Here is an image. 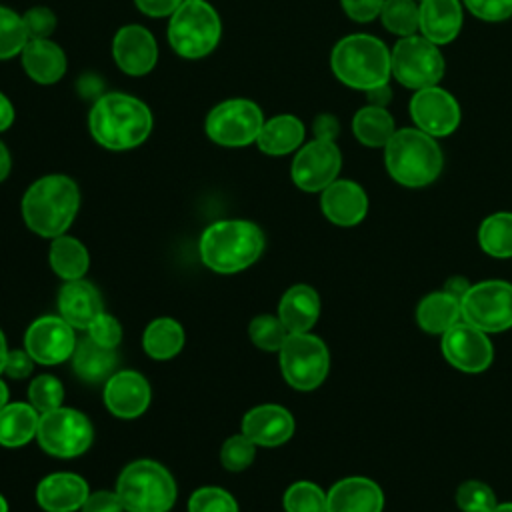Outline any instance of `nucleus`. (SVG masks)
I'll list each match as a JSON object with an SVG mask.
<instances>
[{
  "instance_id": "nucleus-1",
  "label": "nucleus",
  "mask_w": 512,
  "mask_h": 512,
  "mask_svg": "<svg viewBox=\"0 0 512 512\" xmlns=\"http://www.w3.org/2000/svg\"><path fill=\"white\" fill-rule=\"evenodd\" d=\"M150 108L124 92L100 94L88 112V130L106 150L124 152L140 146L152 132Z\"/></svg>"
},
{
  "instance_id": "nucleus-2",
  "label": "nucleus",
  "mask_w": 512,
  "mask_h": 512,
  "mask_svg": "<svg viewBox=\"0 0 512 512\" xmlns=\"http://www.w3.org/2000/svg\"><path fill=\"white\" fill-rule=\"evenodd\" d=\"M26 226L44 238L62 236L80 208L78 184L66 174H46L32 182L22 196Z\"/></svg>"
},
{
  "instance_id": "nucleus-3",
  "label": "nucleus",
  "mask_w": 512,
  "mask_h": 512,
  "mask_svg": "<svg viewBox=\"0 0 512 512\" xmlns=\"http://www.w3.org/2000/svg\"><path fill=\"white\" fill-rule=\"evenodd\" d=\"M384 150V166L394 182L406 188L432 184L444 168V154L436 138L414 128H398Z\"/></svg>"
},
{
  "instance_id": "nucleus-4",
  "label": "nucleus",
  "mask_w": 512,
  "mask_h": 512,
  "mask_svg": "<svg viewBox=\"0 0 512 512\" xmlns=\"http://www.w3.org/2000/svg\"><path fill=\"white\" fill-rule=\"evenodd\" d=\"M202 262L220 274H234L254 264L264 250L262 230L248 220L212 222L200 236Z\"/></svg>"
},
{
  "instance_id": "nucleus-5",
  "label": "nucleus",
  "mask_w": 512,
  "mask_h": 512,
  "mask_svg": "<svg viewBox=\"0 0 512 512\" xmlns=\"http://www.w3.org/2000/svg\"><path fill=\"white\" fill-rule=\"evenodd\" d=\"M330 68L338 82L366 92L390 80V50L378 36L348 34L334 44Z\"/></svg>"
},
{
  "instance_id": "nucleus-6",
  "label": "nucleus",
  "mask_w": 512,
  "mask_h": 512,
  "mask_svg": "<svg viewBox=\"0 0 512 512\" xmlns=\"http://www.w3.org/2000/svg\"><path fill=\"white\" fill-rule=\"evenodd\" d=\"M116 494L128 512H168L176 502V482L162 464L136 460L120 472Z\"/></svg>"
},
{
  "instance_id": "nucleus-7",
  "label": "nucleus",
  "mask_w": 512,
  "mask_h": 512,
  "mask_svg": "<svg viewBox=\"0 0 512 512\" xmlns=\"http://www.w3.org/2000/svg\"><path fill=\"white\" fill-rule=\"evenodd\" d=\"M222 36V22L206 0H184L168 22L172 50L188 60L204 58L216 50Z\"/></svg>"
},
{
  "instance_id": "nucleus-8",
  "label": "nucleus",
  "mask_w": 512,
  "mask_h": 512,
  "mask_svg": "<svg viewBox=\"0 0 512 512\" xmlns=\"http://www.w3.org/2000/svg\"><path fill=\"white\" fill-rule=\"evenodd\" d=\"M392 76L410 90H422L440 84L446 72V60L434 42L422 34L398 38L390 50Z\"/></svg>"
},
{
  "instance_id": "nucleus-9",
  "label": "nucleus",
  "mask_w": 512,
  "mask_h": 512,
  "mask_svg": "<svg viewBox=\"0 0 512 512\" xmlns=\"http://www.w3.org/2000/svg\"><path fill=\"white\" fill-rule=\"evenodd\" d=\"M264 124L262 108L248 98H230L216 104L204 122L206 136L224 148H244L256 144Z\"/></svg>"
},
{
  "instance_id": "nucleus-10",
  "label": "nucleus",
  "mask_w": 512,
  "mask_h": 512,
  "mask_svg": "<svg viewBox=\"0 0 512 512\" xmlns=\"http://www.w3.org/2000/svg\"><path fill=\"white\" fill-rule=\"evenodd\" d=\"M280 368L292 388L302 392L314 390L328 376V348L318 336L310 332L288 334L280 348Z\"/></svg>"
},
{
  "instance_id": "nucleus-11",
  "label": "nucleus",
  "mask_w": 512,
  "mask_h": 512,
  "mask_svg": "<svg viewBox=\"0 0 512 512\" xmlns=\"http://www.w3.org/2000/svg\"><path fill=\"white\" fill-rule=\"evenodd\" d=\"M94 430L90 420L74 408H54L40 414L36 440L44 452L58 458H74L88 450Z\"/></svg>"
},
{
  "instance_id": "nucleus-12",
  "label": "nucleus",
  "mask_w": 512,
  "mask_h": 512,
  "mask_svg": "<svg viewBox=\"0 0 512 512\" xmlns=\"http://www.w3.org/2000/svg\"><path fill=\"white\" fill-rule=\"evenodd\" d=\"M462 320L486 334L512 328V284L484 280L472 284L460 300Z\"/></svg>"
},
{
  "instance_id": "nucleus-13",
  "label": "nucleus",
  "mask_w": 512,
  "mask_h": 512,
  "mask_svg": "<svg viewBox=\"0 0 512 512\" xmlns=\"http://www.w3.org/2000/svg\"><path fill=\"white\" fill-rule=\"evenodd\" d=\"M342 168V152L334 140L314 138L296 150L290 164L292 182L304 192H322Z\"/></svg>"
},
{
  "instance_id": "nucleus-14",
  "label": "nucleus",
  "mask_w": 512,
  "mask_h": 512,
  "mask_svg": "<svg viewBox=\"0 0 512 512\" xmlns=\"http://www.w3.org/2000/svg\"><path fill=\"white\" fill-rule=\"evenodd\" d=\"M408 112L414 126L436 140L454 134L462 120L458 100L438 84L416 90L408 102Z\"/></svg>"
},
{
  "instance_id": "nucleus-15",
  "label": "nucleus",
  "mask_w": 512,
  "mask_h": 512,
  "mask_svg": "<svg viewBox=\"0 0 512 512\" xmlns=\"http://www.w3.org/2000/svg\"><path fill=\"white\" fill-rule=\"evenodd\" d=\"M440 348L448 364L470 374L484 372L494 358V348L488 334L466 320H458L442 334Z\"/></svg>"
},
{
  "instance_id": "nucleus-16",
  "label": "nucleus",
  "mask_w": 512,
  "mask_h": 512,
  "mask_svg": "<svg viewBox=\"0 0 512 512\" xmlns=\"http://www.w3.org/2000/svg\"><path fill=\"white\" fill-rule=\"evenodd\" d=\"M76 342L74 328L62 316H42L28 326L24 350L34 362L52 366L72 358Z\"/></svg>"
},
{
  "instance_id": "nucleus-17",
  "label": "nucleus",
  "mask_w": 512,
  "mask_h": 512,
  "mask_svg": "<svg viewBox=\"0 0 512 512\" xmlns=\"http://www.w3.org/2000/svg\"><path fill=\"white\" fill-rule=\"evenodd\" d=\"M112 58L128 76H146L158 62V44L140 24H126L112 38Z\"/></svg>"
},
{
  "instance_id": "nucleus-18",
  "label": "nucleus",
  "mask_w": 512,
  "mask_h": 512,
  "mask_svg": "<svg viewBox=\"0 0 512 512\" xmlns=\"http://www.w3.org/2000/svg\"><path fill=\"white\" fill-rule=\"evenodd\" d=\"M322 214L336 226H356L368 214L366 190L348 178H336L320 192Z\"/></svg>"
},
{
  "instance_id": "nucleus-19",
  "label": "nucleus",
  "mask_w": 512,
  "mask_h": 512,
  "mask_svg": "<svg viewBox=\"0 0 512 512\" xmlns=\"http://www.w3.org/2000/svg\"><path fill=\"white\" fill-rule=\"evenodd\" d=\"M150 384L134 370L114 372L104 386L106 408L118 418H136L150 404Z\"/></svg>"
},
{
  "instance_id": "nucleus-20",
  "label": "nucleus",
  "mask_w": 512,
  "mask_h": 512,
  "mask_svg": "<svg viewBox=\"0 0 512 512\" xmlns=\"http://www.w3.org/2000/svg\"><path fill=\"white\" fill-rule=\"evenodd\" d=\"M242 434L256 446H280L294 434V418L284 406L260 404L244 414Z\"/></svg>"
},
{
  "instance_id": "nucleus-21",
  "label": "nucleus",
  "mask_w": 512,
  "mask_h": 512,
  "mask_svg": "<svg viewBox=\"0 0 512 512\" xmlns=\"http://www.w3.org/2000/svg\"><path fill=\"white\" fill-rule=\"evenodd\" d=\"M418 8V32L424 38L436 46H446L458 38L464 24L462 0H422Z\"/></svg>"
},
{
  "instance_id": "nucleus-22",
  "label": "nucleus",
  "mask_w": 512,
  "mask_h": 512,
  "mask_svg": "<svg viewBox=\"0 0 512 512\" xmlns=\"http://www.w3.org/2000/svg\"><path fill=\"white\" fill-rule=\"evenodd\" d=\"M382 488L364 476L338 480L326 492V512H382Z\"/></svg>"
},
{
  "instance_id": "nucleus-23",
  "label": "nucleus",
  "mask_w": 512,
  "mask_h": 512,
  "mask_svg": "<svg viewBox=\"0 0 512 512\" xmlns=\"http://www.w3.org/2000/svg\"><path fill=\"white\" fill-rule=\"evenodd\" d=\"M88 484L72 472H56L36 486V502L46 512H74L88 498Z\"/></svg>"
},
{
  "instance_id": "nucleus-24",
  "label": "nucleus",
  "mask_w": 512,
  "mask_h": 512,
  "mask_svg": "<svg viewBox=\"0 0 512 512\" xmlns=\"http://www.w3.org/2000/svg\"><path fill=\"white\" fill-rule=\"evenodd\" d=\"M20 62L28 78L42 86H50L62 80L68 66L64 50L50 38L28 40L20 52Z\"/></svg>"
},
{
  "instance_id": "nucleus-25",
  "label": "nucleus",
  "mask_w": 512,
  "mask_h": 512,
  "mask_svg": "<svg viewBox=\"0 0 512 512\" xmlns=\"http://www.w3.org/2000/svg\"><path fill=\"white\" fill-rule=\"evenodd\" d=\"M60 316L78 330H88L98 314H102V298L86 280H68L58 292Z\"/></svg>"
},
{
  "instance_id": "nucleus-26",
  "label": "nucleus",
  "mask_w": 512,
  "mask_h": 512,
  "mask_svg": "<svg viewBox=\"0 0 512 512\" xmlns=\"http://www.w3.org/2000/svg\"><path fill=\"white\" fill-rule=\"evenodd\" d=\"M320 316V296L312 286L296 284L284 292L278 304V318L290 334L310 332Z\"/></svg>"
},
{
  "instance_id": "nucleus-27",
  "label": "nucleus",
  "mask_w": 512,
  "mask_h": 512,
  "mask_svg": "<svg viewBox=\"0 0 512 512\" xmlns=\"http://www.w3.org/2000/svg\"><path fill=\"white\" fill-rule=\"evenodd\" d=\"M304 122L294 114H278L264 120L256 146L268 156H286L304 144Z\"/></svg>"
},
{
  "instance_id": "nucleus-28",
  "label": "nucleus",
  "mask_w": 512,
  "mask_h": 512,
  "mask_svg": "<svg viewBox=\"0 0 512 512\" xmlns=\"http://www.w3.org/2000/svg\"><path fill=\"white\" fill-rule=\"evenodd\" d=\"M118 362L116 348H108L92 340L90 336H84L76 342L74 354H72V368L76 376L84 382H100L104 378H110Z\"/></svg>"
},
{
  "instance_id": "nucleus-29",
  "label": "nucleus",
  "mask_w": 512,
  "mask_h": 512,
  "mask_svg": "<svg viewBox=\"0 0 512 512\" xmlns=\"http://www.w3.org/2000/svg\"><path fill=\"white\" fill-rule=\"evenodd\" d=\"M462 320L460 300L446 290L426 294L416 306V322L428 334H444Z\"/></svg>"
},
{
  "instance_id": "nucleus-30",
  "label": "nucleus",
  "mask_w": 512,
  "mask_h": 512,
  "mask_svg": "<svg viewBox=\"0 0 512 512\" xmlns=\"http://www.w3.org/2000/svg\"><path fill=\"white\" fill-rule=\"evenodd\" d=\"M396 130L392 114L382 106L366 104L352 118V134L366 148H384Z\"/></svg>"
},
{
  "instance_id": "nucleus-31",
  "label": "nucleus",
  "mask_w": 512,
  "mask_h": 512,
  "mask_svg": "<svg viewBox=\"0 0 512 512\" xmlns=\"http://www.w3.org/2000/svg\"><path fill=\"white\" fill-rule=\"evenodd\" d=\"M40 412L32 404L12 402L0 410V444L18 448L28 444L38 430Z\"/></svg>"
},
{
  "instance_id": "nucleus-32",
  "label": "nucleus",
  "mask_w": 512,
  "mask_h": 512,
  "mask_svg": "<svg viewBox=\"0 0 512 512\" xmlns=\"http://www.w3.org/2000/svg\"><path fill=\"white\" fill-rule=\"evenodd\" d=\"M50 266L52 270L68 280H80L88 272L90 256L84 244L72 236H56L50 246Z\"/></svg>"
},
{
  "instance_id": "nucleus-33",
  "label": "nucleus",
  "mask_w": 512,
  "mask_h": 512,
  "mask_svg": "<svg viewBox=\"0 0 512 512\" xmlns=\"http://www.w3.org/2000/svg\"><path fill=\"white\" fill-rule=\"evenodd\" d=\"M142 346L150 358L168 360L182 350L184 330L172 318H156L146 326Z\"/></svg>"
},
{
  "instance_id": "nucleus-34",
  "label": "nucleus",
  "mask_w": 512,
  "mask_h": 512,
  "mask_svg": "<svg viewBox=\"0 0 512 512\" xmlns=\"http://www.w3.org/2000/svg\"><path fill=\"white\" fill-rule=\"evenodd\" d=\"M480 248L494 258L512 256V212H494L480 222Z\"/></svg>"
},
{
  "instance_id": "nucleus-35",
  "label": "nucleus",
  "mask_w": 512,
  "mask_h": 512,
  "mask_svg": "<svg viewBox=\"0 0 512 512\" xmlns=\"http://www.w3.org/2000/svg\"><path fill=\"white\" fill-rule=\"evenodd\" d=\"M378 18L390 34L404 38L418 32L420 8L414 0H384Z\"/></svg>"
},
{
  "instance_id": "nucleus-36",
  "label": "nucleus",
  "mask_w": 512,
  "mask_h": 512,
  "mask_svg": "<svg viewBox=\"0 0 512 512\" xmlns=\"http://www.w3.org/2000/svg\"><path fill=\"white\" fill-rule=\"evenodd\" d=\"M28 40L22 16L8 6H0V60L20 56Z\"/></svg>"
},
{
  "instance_id": "nucleus-37",
  "label": "nucleus",
  "mask_w": 512,
  "mask_h": 512,
  "mask_svg": "<svg viewBox=\"0 0 512 512\" xmlns=\"http://www.w3.org/2000/svg\"><path fill=\"white\" fill-rule=\"evenodd\" d=\"M286 512H326V492L314 482H294L284 492Z\"/></svg>"
},
{
  "instance_id": "nucleus-38",
  "label": "nucleus",
  "mask_w": 512,
  "mask_h": 512,
  "mask_svg": "<svg viewBox=\"0 0 512 512\" xmlns=\"http://www.w3.org/2000/svg\"><path fill=\"white\" fill-rule=\"evenodd\" d=\"M248 334L250 340L260 348V350H268V352H280L284 340L288 338V330L284 328L282 320L278 316H270V314H262L256 316L250 326H248Z\"/></svg>"
},
{
  "instance_id": "nucleus-39",
  "label": "nucleus",
  "mask_w": 512,
  "mask_h": 512,
  "mask_svg": "<svg viewBox=\"0 0 512 512\" xmlns=\"http://www.w3.org/2000/svg\"><path fill=\"white\" fill-rule=\"evenodd\" d=\"M28 398L30 404L40 412H50L54 408L62 406L64 400V386L62 382L52 374H40L36 376L28 386Z\"/></svg>"
},
{
  "instance_id": "nucleus-40",
  "label": "nucleus",
  "mask_w": 512,
  "mask_h": 512,
  "mask_svg": "<svg viewBox=\"0 0 512 512\" xmlns=\"http://www.w3.org/2000/svg\"><path fill=\"white\" fill-rule=\"evenodd\" d=\"M456 504L462 512H492L498 500L486 482L466 480L456 490Z\"/></svg>"
},
{
  "instance_id": "nucleus-41",
  "label": "nucleus",
  "mask_w": 512,
  "mask_h": 512,
  "mask_svg": "<svg viewBox=\"0 0 512 512\" xmlns=\"http://www.w3.org/2000/svg\"><path fill=\"white\" fill-rule=\"evenodd\" d=\"M188 512H238V504L230 492L218 486H204L192 492Z\"/></svg>"
},
{
  "instance_id": "nucleus-42",
  "label": "nucleus",
  "mask_w": 512,
  "mask_h": 512,
  "mask_svg": "<svg viewBox=\"0 0 512 512\" xmlns=\"http://www.w3.org/2000/svg\"><path fill=\"white\" fill-rule=\"evenodd\" d=\"M256 456V444L248 440L244 434L230 436L220 450V460L226 470L230 472H240L252 464Z\"/></svg>"
},
{
  "instance_id": "nucleus-43",
  "label": "nucleus",
  "mask_w": 512,
  "mask_h": 512,
  "mask_svg": "<svg viewBox=\"0 0 512 512\" xmlns=\"http://www.w3.org/2000/svg\"><path fill=\"white\" fill-rule=\"evenodd\" d=\"M26 32L30 40H38V38H50L56 30L58 18L56 14L48 8V6H32L22 14Z\"/></svg>"
},
{
  "instance_id": "nucleus-44",
  "label": "nucleus",
  "mask_w": 512,
  "mask_h": 512,
  "mask_svg": "<svg viewBox=\"0 0 512 512\" xmlns=\"http://www.w3.org/2000/svg\"><path fill=\"white\" fill-rule=\"evenodd\" d=\"M462 4L482 22H504L512 18V0H462Z\"/></svg>"
},
{
  "instance_id": "nucleus-45",
  "label": "nucleus",
  "mask_w": 512,
  "mask_h": 512,
  "mask_svg": "<svg viewBox=\"0 0 512 512\" xmlns=\"http://www.w3.org/2000/svg\"><path fill=\"white\" fill-rule=\"evenodd\" d=\"M88 336L92 340H96L98 344H102V346L116 348L120 344V340H122V326H120V322L114 316L102 312L88 326Z\"/></svg>"
},
{
  "instance_id": "nucleus-46",
  "label": "nucleus",
  "mask_w": 512,
  "mask_h": 512,
  "mask_svg": "<svg viewBox=\"0 0 512 512\" xmlns=\"http://www.w3.org/2000/svg\"><path fill=\"white\" fill-rule=\"evenodd\" d=\"M340 6L350 20L366 24L380 16L384 0H340Z\"/></svg>"
},
{
  "instance_id": "nucleus-47",
  "label": "nucleus",
  "mask_w": 512,
  "mask_h": 512,
  "mask_svg": "<svg viewBox=\"0 0 512 512\" xmlns=\"http://www.w3.org/2000/svg\"><path fill=\"white\" fill-rule=\"evenodd\" d=\"M80 510L82 512H124V506L116 492L100 490V492L88 494V498Z\"/></svg>"
},
{
  "instance_id": "nucleus-48",
  "label": "nucleus",
  "mask_w": 512,
  "mask_h": 512,
  "mask_svg": "<svg viewBox=\"0 0 512 512\" xmlns=\"http://www.w3.org/2000/svg\"><path fill=\"white\" fill-rule=\"evenodd\" d=\"M32 368H34V360L26 350H8L6 364H4V374L6 376H10L14 380H20V378L30 376Z\"/></svg>"
},
{
  "instance_id": "nucleus-49",
  "label": "nucleus",
  "mask_w": 512,
  "mask_h": 512,
  "mask_svg": "<svg viewBox=\"0 0 512 512\" xmlns=\"http://www.w3.org/2000/svg\"><path fill=\"white\" fill-rule=\"evenodd\" d=\"M184 0H134L136 8L150 18L172 16Z\"/></svg>"
},
{
  "instance_id": "nucleus-50",
  "label": "nucleus",
  "mask_w": 512,
  "mask_h": 512,
  "mask_svg": "<svg viewBox=\"0 0 512 512\" xmlns=\"http://www.w3.org/2000/svg\"><path fill=\"white\" fill-rule=\"evenodd\" d=\"M312 130H314V138H320V140H334L336 142V136L340 134V122L334 114H318L314 118V124H312Z\"/></svg>"
},
{
  "instance_id": "nucleus-51",
  "label": "nucleus",
  "mask_w": 512,
  "mask_h": 512,
  "mask_svg": "<svg viewBox=\"0 0 512 512\" xmlns=\"http://www.w3.org/2000/svg\"><path fill=\"white\" fill-rule=\"evenodd\" d=\"M366 100L372 106L386 108L392 102V88H390V84L386 82V84H380V86H374V88L366 90Z\"/></svg>"
},
{
  "instance_id": "nucleus-52",
  "label": "nucleus",
  "mask_w": 512,
  "mask_h": 512,
  "mask_svg": "<svg viewBox=\"0 0 512 512\" xmlns=\"http://www.w3.org/2000/svg\"><path fill=\"white\" fill-rule=\"evenodd\" d=\"M470 286H472V284H468V278H464V276H452V278L446 280V284H444L442 290H446L448 294H452V296H456L458 300H462V296L468 292Z\"/></svg>"
},
{
  "instance_id": "nucleus-53",
  "label": "nucleus",
  "mask_w": 512,
  "mask_h": 512,
  "mask_svg": "<svg viewBox=\"0 0 512 512\" xmlns=\"http://www.w3.org/2000/svg\"><path fill=\"white\" fill-rule=\"evenodd\" d=\"M14 122V106L12 102L8 100V96H4L0 92V132L8 130Z\"/></svg>"
},
{
  "instance_id": "nucleus-54",
  "label": "nucleus",
  "mask_w": 512,
  "mask_h": 512,
  "mask_svg": "<svg viewBox=\"0 0 512 512\" xmlns=\"http://www.w3.org/2000/svg\"><path fill=\"white\" fill-rule=\"evenodd\" d=\"M10 168H12V158H10V152L6 148V144L0 140V182H4L10 174Z\"/></svg>"
},
{
  "instance_id": "nucleus-55",
  "label": "nucleus",
  "mask_w": 512,
  "mask_h": 512,
  "mask_svg": "<svg viewBox=\"0 0 512 512\" xmlns=\"http://www.w3.org/2000/svg\"><path fill=\"white\" fill-rule=\"evenodd\" d=\"M6 356H8V348H6V340H4V334H2V330H0V374L4 372Z\"/></svg>"
},
{
  "instance_id": "nucleus-56",
  "label": "nucleus",
  "mask_w": 512,
  "mask_h": 512,
  "mask_svg": "<svg viewBox=\"0 0 512 512\" xmlns=\"http://www.w3.org/2000/svg\"><path fill=\"white\" fill-rule=\"evenodd\" d=\"M8 404V386L4 384V380H0V410Z\"/></svg>"
},
{
  "instance_id": "nucleus-57",
  "label": "nucleus",
  "mask_w": 512,
  "mask_h": 512,
  "mask_svg": "<svg viewBox=\"0 0 512 512\" xmlns=\"http://www.w3.org/2000/svg\"><path fill=\"white\" fill-rule=\"evenodd\" d=\"M492 512H512V502H502V504H496V508Z\"/></svg>"
},
{
  "instance_id": "nucleus-58",
  "label": "nucleus",
  "mask_w": 512,
  "mask_h": 512,
  "mask_svg": "<svg viewBox=\"0 0 512 512\" xmlns=\"http://www.w3.org/2000/svg\"><path fill=\"white\" fill-rule=\"evenodd\" d=\"M0 512H8V502L2 494H0Z\"/></svg>"
},
{
  "instance_id": "nucleus-59",
  "label": "nucleus",
  "mask_w": 512,
  "mask_h": 512,
  "mask_svg": "<svg viewBox=\"0 0 512 512\" xmlns=\"http://www.w3.org/2000/svg\"><path fill=\"white\" fill-rule=\"evenodd\" d=\"M414 2H418V4H420V2H422V0H414Z\"/></svg>"
}]
</instances>
